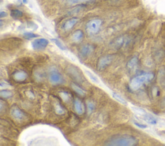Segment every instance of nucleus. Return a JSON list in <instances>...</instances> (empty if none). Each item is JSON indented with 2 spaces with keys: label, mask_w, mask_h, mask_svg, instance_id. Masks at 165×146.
<instances>
[{
  "label": "nucleus",
  "mask_w": 165,
  "mask_h": 146,
  "mask_svg": "<svg viewBox=\"0 0 165 146\" xmlns=\"http://www.w3.org/2000/svg\"><path fill=\"white\" fill-rule=\"evenodd\" d=\"M131 41L130 37L127 36H122L118 37L117 38L114 39L112 42V46L114 48L116 49H120L124 46H126Z\"/></svg>",
  "instance_id": "20e7f679"
},
{
  "label": "nucleus",
  "mask_w": 165,
  "mask_h": 146,
  "mask_svg": "<svg viewBox=\"0 0 165 146\" xmlns=\"http://www.w3.org/2000/svg\"><path fill=\"white\" fill-rule=\"evenodd\" d=\"M114 60V56L112 55H105L99 59L97 64V68L99 71H103L109 66Z\"/></svg>",
  "instance_id": "39448f33"
},
{
  "label": "nucleus",
  "mask_w": 165,
  "mask_h": 146,
  "mask_svg": "<svg viewBox=\"0 0 165 146\" xmlns=\"http://www.w3.org/2000/svg\"><path fill=\"white\" fill-rule=\"evenodd\" d=\"M11 114L15 119L18 120H22L25 119V114L18 106H12L11 109Z\"/></svg>",
  "instance_id": "1a4fd4ad"
},
{
  "label": "nucleus",
  "mask_w": 165,
  "mask_h": 146,
  "mask_svg": "<svg viewBox=\"0 0 165 146\" xmlns=\"http://www.w3.org/2000/svg\"><path fill=\"white\" fill-rule=\"evenodd\" d=\"M74 109H75L76 112L78 115H82L85 112V107L84 105L80 100L78 98H76L74 102Z\"/></svg>",
  "instance_id": "f8f14e48"
},
{
  "label": "nucleus",
  "mask_w": 165,
  "mask_h": 146,
  "mask_svg": "<svg viewBox=\"0 0 165 146\" xmlns=\"http://www.w3.org/2000/svg\"><path fill=\"white\" fill-rule=\"evenodd\" d=\"M138 62H139V59L137 56H134L130 59L126 64L128 69L130 71L136 70L137 67H138Z\"/></svg>",
  "instance_id": "9b49d317"
},
{
  "label": "nucleus",
  "mask_w": 165,
  "mask_h": 146,
  "mask_svg": "<svg viewBox=\"0 0 165 146\" xmlns=\"http://www.w3.org/2000/svg\"><path fill=\"white\" fill-rule=\"evenodd\" d=\"M24 38L27 39H32L34 38H36L37 37H38V35L36 34L32 33V32H25L23 34Z\"/></svg>",
  "instance_id": "cd10ccee"
},
{
  "label": "nucleus",
  "mask_w": 165,
  "mask_h": 146,
  "mask_svg": "<svg viewBox=\"0 0 165 146\" xmlns=\"http://www.w3.org/2000/svg\"><path fill=\"white\" fill-rule=\"evenodd\" d=\"M94 51V47L91 45H85L79 50V55L81 57L86 58L88 57Z\"/></svg>",
  "instance_id": "6e6552de"
},
{
  "label": "nucleus",
  "mask_w": 165,
  "mask_h": 146,
  "mask_svg": "<svg viewBox=\"0 0 165 146\" xmlns=\"http://www.w3.org/2000/svg\"><path fill=\"white\" fill-rule=\"evenodd\" d=\"M51 40L55 43V45H56L61 50H67V48L65 47V46L60 41V40L58 39H52Z\"/></svg>",
  "instance_id": "b1692460"
},
{
  "label": "nucleus",
  "mask_w": 165,
  "mask_h": 146,
  "mask_svg": "<svg viewBox=\"0 0 165 146\" xmlns=\"http://www.w3.org/2000/svg\"><path fill=\"white\" fill-rule=\"evenodd\" d=\"M144 119L146 122H147L148 124H152V125H155L157 124V120L154 117L148 113H146L144 116Z\"/></svg>",
  "instance_id": "2eb2a0df"
},
{
  "label": "nucleus",
  "mask_w": 165,
  "mask_h": 146,
  "mask_svg": "<svg viewBox=\"0 0 165 146\" xmlns=\"http://www.w3.org/2000/svg\"><path fill=\"white\" fill-rule=\"evenodd\" d=\"M49 80L52 85H57L63 82V78L61 74L57 70H52L49 74Z\"/></svg>",
  "instance_id": "0eeeda50"
},
{
  "label": "nucleus",
  "mask_w": 165,
  "mask_h": 146,
  "mask_svg": "<svg viewBox=\"0 0 165 146\" xmlns=\"http://www.w3.org/2000/svg\"><path fill=\"white\" fill-rule=\"evenodd\" d=\"M48 41L45 38L36 39L31 43L32 47L35 50H41L45 49L48 45Z\"/></svg>",
  "instance_id": "423d86ee"
},
{
  "label": "nucleus",
  "mask_w": 165,
  "mask_h": 146,
  "mask_svg": "<svg viewBox=\"0 0 165 146\" xmlns=\"http://www.w3.org/2000/svg\"><path fill=\"white\" fill-rule=\"evenodd\" d=\"M11 15L14 20H18L23 16V12L18 9H12L11 12Z\"/></svg>",
  "instance_id": "f3484780"
},
{
  "label": "nucleus",
  "mask_w": 165,
  "mask_h": 146,
  "mask_svg": "<svg viewBox=\"0 0 165 146\" xmlns=\"http://www.w3.org/2000/svg\"><path fill=\"white\" fill-rule=\"evenodd\" d=\"M12 93L11 91H8V90H1V92H0V96L2 98H9L12 97Z\"/></svg>",
  "instance_id": "4be33fe9"
},
{
  "label": "nucleus",
  "mask_w": 165,
  "mask_h": 146,
  "mask_svg": "<svg viewBox=\"0 0 165 146\" xmlns=\"http://www.w3.org/2000/svg\"><path fill=\"white\" fill-rule=\"evenodd\" d=\"M55 113L58 115H63L65 113V109L61 106V105L57 102L56 104H55Z\"/></svg>",
  "instance_id": "412c9836"
},
{
  "label": "nucleus",
  "mask_w": 165,
  "mask_h": 146,
  "mask_svg": "<svg viewBox=\"0 0 165 146\" xmlns=\"http://www.w3.org/2000/svg\"><path fill=\"white\" fill-rule=\"evenodd\" d=\"M102 21L99 19H94L86 23L85 29L89 35H95L99 32L102 25Z\"/></svg>",
  "instance_id": "7ed1b4c3"
},
{
  "label": "nucleus",
  "mask_w": 165,
  "mask_h": 146,
  "mask_svg": "<svg viewBox=\"0 0 165 146\" xmlns=\"http://www.w3.org/2000/svg\"><path fill=\"white\" fill-rule=\"evenodd\" d=\"M154 75L152 73H145L136 76L130 82V88L133 91H137L146 83L150 82L154 79Z\"/></svg>",
  "instance_id": "f03ea898"
},
{
  "label": "nucleus",
  "mask_w": 165,
  "mask_h": 146,
  "mask_svg": "<svg viewBox=\"0 0 165 146\" xmlns=\"http://www.w3.org/2000/svg\"><path fill=\"white\" fill-rule=\"evenodd\" d=\"M23 3L26 4L27 3V0H23Z\"/></svg>",
  "instance_id": "473e14b6"
},
{
  "label": "nucleus",
  "mask_w": 165,
  "mask_h": 146,
  "mask_svg": "<svg viewBox=\"0 0 165 146\" xmlns=\"http://www.w3.org/2000/svg\"><path fill=\"white\" fill-rule=\"evenodd\" d=\"M90 1H92V0H67V3L69 5H75Z\"/></svg>",
  "instance_id": "bb28decb"
},
{
  "label": "nucleus",
  "mask_w": 165,
  "mask_h": 146,
  "mask_svg": "<svg viewBox=\"0 0 165 146\" xmlns=\"http://www.w3.org/2000/svg\"><path fill=\"white\" fill-rule=\"evenodd\" d=\"M138 144V140L130 135H116L108 139L105 145L110 146H133Z\"/></svg>",
  "instance_id": "f257e3e1"
},
{
  "label": "nucleus",
  "mask_w": 165,
  "mask_h": 146,
  "mask_svg": "<svg viewBox=\"0 0 165 146\" xmlns=\"http://www.w3.org/2000/svg\"><path fill=\"white\" fill-rule=\"evenodd\" d=\"M27 77V74L23 71H18L15 72L13 75V78L18 82L23 81Z\"/></svg>",
  "instance_id": "ddd939ff"
},
{
  "label": "nucleus",
  "mask_w": 165,
  "mask_h": 146,
  "mask_svg": "<svg viewBox=\"0 0 165 146\" xmlns=\"http://www.w3.org/2000/svg\"><path fill=\"white\" fill-rule=\"evenodd\" d=\"M85 72L86 73V75L88 76V77L90 79V80H91L92 82H94L95 84H98L99 83V79L94 75V73H92V72H90V71H88V70H85Z\"/></svg>",
  "instance_id": "6ab92c4d"
},
{
  "label": "nucleus",
  "mask_w": 165,
  "mask_h": 146,
  "mask_svg": "<svg viewBox=\"0 0 165 146\" xmlns=\"http://www.w3.org/2000/svg\"><path fill=\"white\" fill-rule=\"evenodd\" d=\"M132 110L134 111L136 113L139 115L143 116V117H144L145 115L147 113L146 112V111L143 110V109L138 108V107L133 106V107H132Z\"/></svg>",
  "instance_id": "5701e85b"
},
{
  "label": "nucleus",
  "mask_w": 165,
  "mask_h": 146,
  "mask_svg": "<svg viewBox=\"0 0 165 146\" xmlns=\"http://www.w3.org/2000/svg\"><path fill=\"white\" fill-rule=\"evenodd\" d=\"M86 104H87V110H88V112L89 114H91L95 109V104L94 102L92 101H88Z\"/></svg>",
  "instance_id": "a878e982"
},
{
  "label": "nucleus",
  "mask_w": 165,
  "mask_h": 146,
  "mask_svg": "<svg viewBox=\"0 0 165 146\" xmlns=\"http://www.w3.org/2000/svg\"><path fill=\"white\" fill-rule=\"evenodd\" d=\"M162 105L165 107V98L163 99V101H162Z\"/></svg>",
  "instance_id": "2f4dec72"
},
{
  "label": "nucleus",
  "mask_w": 165,
  "mask_h": 146,
  "mask_svg": "<svg viewBox=\"0 0 165 146\" xmlns=\"http://www.w3.org/2000/svg\"><path fill=\"white\" fill-rule=\"evenodd\" d=\"M134 124L137 127H139V128H141V129H146V128H147V126L145 125V124H140L139 122H134Z\"/></svg>",
  "instance_id": "c756f323"
},
{
  "label": "nucleus",
  "mask_w": 165,
  "mask_h": 146,
  "mask_svg": "<svg viewBox=\"0 0 165 146\" xmlns=\"http://www.w3.org/2000/svg\"><path fill=\"white\" fill-rule=\"evenodd\" d=\"M7 15V12H5L1 11V13H0V17H1V18L6 17Z\"/></svg>",
  "instance_id": "7c9ffc66"
},
{
  "label": "nucleus",
  "mask_w": 165,
  "mask_h": 146,
  "mask_svg": "<svg viewBox=\"0 0 165 146\" xmlns=\"http://www.w3.org/2000/svg\"><path fill=\"white\" fill-rule=\"evenodd\" d=\"M78 21V19L77 17H72L71 19L67 20L66 22L63 24V29L65 31H68L71 30L72 28L76 25V24Z\"/></svg>",
  "instance_id": "9d476101"
},
{
  "label": "nucleus",
  "mask_w": 165,
  "mask_h": 146,
  "mask_svg": "<svg viewBox=\"0 0 165 146\" xmlns=\"http://www.w3.org/2000/svg\"><path fill=\"white\" fill-rule=\"evenodd\" d=\"M112 96H113V97H114L115 99H116V100L117 102H120V103L123 104H124V105H126V104H127L126 101L125 100V99H124L123 97H121V96L120 95L117 94V93L114 92L113 94H112Z\"/></svg>",
  "instance_id": "aec40b11"
},
{
  "label": "nucleus",
  "mask_w": 165,
  "mask_h": 146,
  "mask_svg": "<svg viewBox=\"0 0 165 146\" xmlns=\"http://www.w3.org/2000/svg\"><path fill=\"white\" fill-rule=\"evenodd\" d=\"M159 79L161 85L165 87V70H162L159 73Z\"/></svg>",
  "instance_id": "c85d7f7f"
},
{
  "label": "nucleus",
  "mask_w": 165,
  "mask_h": 146,
  "mask_svg": "<svg viewBox=\"0 0 165 146\" xmlns=\"http://www.w3.org/2000/svg\"><path fill=\"white\" fill-rule=\"evenodd\" d=\"M83 38V32L82 30H77L72 34V39L75 42H79Z\"/></svg>",
  "instance_id": "4468645a"
},
{
  "label": "nucleus",
  "mask_w": 165,
  "mask_h": 146,
  "mask_svg": "<svg viewBox=\"0 0 165 146\" xmlns=\"http://www.w3.org/2000/svg\"><path fill=\"white\" fill-rule=\"evenodd\" d=\"M71 87H72V88L73 89L74 91L76 93H77V94H79V95L83 96V97H84V96L86 95V92L85 91V90H83V89L81 88L80 87L77 86L76 85V84H74V83L72 84Z\"/></svg>",
  "instance_id": "dca6fc26"
},
{
  "label": "nucleus",
  "mask_w": 165,
  "mask_h": 146,
  "mask_svg": "<svg viewBox=\"0 0 165 146\" xmlns=\"http://www.w3.org/2000/svg\"><path fill=\"white\" fill-rule=\"evenodd\" d=\"M59 94H60V96L62 98V100H63L65 102H68L70 101V95L68 94V93L65 92H61Z\"/></svg>",
  "instance_id": "393cba45"
},
{
  "label": "nucleus",
  "mask_w": 165,
  "mask_h": 146,
  "mask_svg": "<svg viewBox=\"0 0 165 146\" xmlns=\"http://www.w3.org/2000/svg\"><path fill=\"white\" fill-rule=\"evenodd\" d=\"M69 71L70 75H72V77H74V79L79 80V81H81V77L79 72L75 69V68H70L69 69V71Z\"/></svg>",
  "instance_id": "a211bd4d"
}]
</instances>
